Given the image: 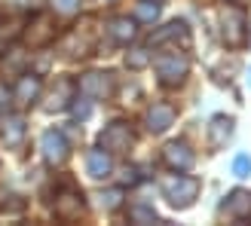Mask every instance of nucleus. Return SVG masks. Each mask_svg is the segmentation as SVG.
Listing matches in <instances>:
<instances>
[{
  "label": "nucleus",
  "instance_id": "7",
  "mask_svg": "<svg viewBox=\"0 0 251 226\" xmlns=\"http://www.w3.org/2000/svg\"><path fill=\"white\" fill-rule=\"evenodd\" d=\"M162 159H166V165L172 171H190L193 168V150L187 147L184 141H172L166 150H162Z\"/></svg>",
  "mask_w": 251,
  "mask_h": 226
},
{
  "label": "nucleus",
  "instance_id": "14",
  "mask_svg": "<svg viewBox=\"0 0 251 226\" xmlns=\"http://www.w3.org/2000/svg\"><path fill=\"white\" fill-rule=\"evenodd\" d=\"M230 135H233V116H215L208 125V144L221 150L224 144L230 141Z\"/></svg>",
  "mask_w": 251,
  "mask_h": 226
},
{
  "label": "nucleus",
  "instance_id": "23",
  "mask_svg": "<svg viewBox=\"0 0 251 226\" xmlns=\"http://www.w3.org/2000/svg\"><path fill=\"white\" fill-rule=\"evenodd\" d=\"M120 199H123V190H110V193L101 199V205H104L107 211H114V208H120Z\"/></svg>",
  "mask_w": 251,
  "mask_h": 226
},
{
  "label": "nucleus",
  "instance_id": "4",
  "mask_svg": "<svg viewBox=\"0 0 251 226\" xmlns=\"http://www.w3.org/2000/svg\"><path fill=\"white\" fill-rule=\"evenodd\" d=\"M132 141H135V135L126 122H110L107 129L98 135V147L107 150V153H126V150L132 147Z\"/></svg>",
  "mask_w": 251,
  "mask_h": 226
},
{
  "label": "nucleus",
  "instance_id": "20",
  "mask_svg": "<svg viewBox=\"0 0 251 226\" xmlns=\"http://www.w3.org/2000/svg\"><path fill=\"white\" fill-rule=\"evenodd\" d=\"M126 65H129L132 70H141V68L150 65V52H147V49H132V52L126 55Z\"/></svg>",
  "mask_w": 251,
  "mask_h": 226
},
{
  "label": "nucleus",
  "instance_id": "18",
  "mask_svg": "<svg viewBox=\"0 0 251 226\" xmlns=\"http://www.w3.org/2000/svg\"><path fill=\"white\" fill-rule=\"evenodd\" d=\"M135 19L138 22H156L159 19V0H141L135 6Z\"/></svg>",
  "mask_w": 251,
  "mask_h": 226
},
{
  "label": "nucleus",
  "instance_id": "6",
  "mask_svg": "<svg viewBox=\"0 0 251 226\" xmlns=\"http://www.w3.org/2000/svg\"><path fill=\"white\" fill-rule=\"evenodd\" d=\"M80 92L104 101V98L114 95V73H86V77L80 80Z\"/></svg>",
  "mask_w": 251,
  "mask_h": 226
},
{
  "label": "nucleus",
  "instance_id": "24",
  "mask_svg": "<svg viewBox=\"0 0 251 226\" xmlns=\"http://www.w3.org/2000/svg\"><path fill=\"white\" fill-rule=\"evenodd\" d=\"M89 113H92V107H89V104H77V107H74V116H77V119H86Z\"/></svg>",
  "mask_w": 251,
  "mask_h": 226
},
{
  "label": "nucleus",
  "instance_id": "2",
  "mask_svg": "<svg viewBox=\"0 0 251 226\" xmlns=\"http://www.w3.org/2000/svg\"><path fill=\"white\" fill-rule=\"evenodd\" d=\"M153 68H156V77L162 86H178L187 73H190V58H187L184 52H159L153 58Z\"/></svg>",
  "mask_w": 251,
  "mask_h": 226
},
{
  "label": "nucleus",
  "instance_id": "16",
  "mask_svg": "<svg viewBox=\"0 0 251 226\" xmlns=\"http://www.w3.org/2000/svg\"><path fill=\"white\" fill-rule=\"evenodd\" d=\"M166 40H181L184 46H190V31H187L184 22H169L162 31H156L153 37H150V46L153 43H166Z\"/></svg>",
  "mask_w": 251,
  "mask_h": 226
},
{
  "label": "nucleus",
  "instance_id": "9",
  "mask_svg": "<svg viewBox=\"0 0 251 226\" xmlns=\"http://www.w3.org/2000/svg\"><path fill=\"white\" fill-rule=\"evenodd\" d=\"M0 135H3L6 147L19 150L25 144V135H28V125H25V116H19V113H12V116H6L3 122H0Z\"/></svg>",
  "mask_w": 251,
  "mask_h": 226
},
{
  "label": "nucleus",
  "instance_id": "5",
  "mask_svg": "<svg viewBox=\"0 0 251 226\" xmlns=\"http://www.w3.org/2000/svg\"><path fill=\"white\" fill-rule=\"evenodd\" d=\"M40 150H43L46 165H65V162H68V153H71V147H68V141H65V135L55 132V129L43 132V137H40Z\"/></svg>",
  "mask_w": 251,
  "mask_h": 226
},
{
  "label": "nucleus",
  "instance_id": "11",
  "mask_svg": "<svg viewBox=\"0 0 251 226\" xmlns=\"http://www.w3.org/2000/svg\"><path fill=\"white\" fill-rule=\"evenodd\" d=\"M221 211L227 217H236V220H245L251 214V193L248 190H233L227 196V202L221 205Z\"/></svg>",
  "mask_w": 251,
  "mask_h": 226
},
{
  "label": "nucleus",
  "instance_id": "21",
  "mask_svg": "<svg viewBox=\"0 0 251 226\" xmlns=\"http://www.w3.org/2000/svg\"><path fill=\"white\" fill-rule=\"evenodd\" d=\"M233 174H236V178H248V174H251V156L248 153H239L233 159Z\"/></svg>",
  "mask_w": 251,
  "mask_h": 226
},
{
  "label": "nucleus",
  "instance_id": "26",
  "mask_svg": "<svg viewBox=\"0 0 251 226\" xmlns=\"http://www.w3.org/2000/svg\"><path fill=\"white\" fill-rule=\"evenodd\" d=\"M248 80H251V73H248Z\"/></svg>",
  "mask_w": 251,
  "mask_h": 226
},
{
  "label": "nucleus",
  "instance_id": "13",
  "mask_svg": "<svg viewBox=\"0 0 251 226\" xmlns=\"http://www.w3.org/2000/svg\"><path fill=\"white\" fill-rule=\"evenodd\" d=\"M74 92H77V83H74V80H58V89H52V95H49L46 110L55 113V110L71 107V101H77V98H74Z\"/></svg>",
  "mask_w": 251,
  "mask_h": 226
},
{
  "label": "nucleus",
  "instance_id": "12",
  "mask_svg": "<svg viewBox=\"0 0 251 226\" xmlns=\"http://www.w3.org/2000/svg\"><path fill=\"white\" fill-rule=\"evenodd\" d=\"M172 122H175V107L172 104H153V107L147 110V129L153 132V135L169 132Z\"/></svg>",
  "mask_w": 251,
  "mask_h": 226
},
{
  "label": "nucleus",
  "instance_id": "22",
  "mask_svg": "<svg viewBox=\"0 0 251 226\" xmlns=\"http://www.w3.org/2000/svg\"><path fill=\"white\" fill-rule=\"evenodd\" d=\"M52 9L58 12V16H74V12L80 9L77 0H52Z\"/></svg>",
  "mask_w": 251,
  "mask_h": 226
},
{
  "label": "nucleus",
  "instance_id": "3",
  "mask_svg": "<svg viewBox=\"0 0 251 226\" xmlns=\"http://www.w3.org/2000/svg\"><path fill=\"white\" fill-rule=\"evenodd\" d=\"M221 22H224V43L233 49L245 46V9L242 6H224Z\"/></svg>",
  "mask_w": 251,
  "mask_h": 226
},
{
  "label": "nucleus",
  "instance_id": "10",
  "mask_svg": "<svg viewBox=\"0 0 251 226\" xmlns=\"http://www.w3.org/2000/svg\"><path fill=\"white\" fill-rule=\"evenodd\" d=\"M86 171H89V178L92 181H104L110 171H114V159H110L107 150H89L86 153Z\"/></svg>",
  "mask_w": 251,
  "mask_h": 226
},
{
  "label": "nucleus",
  "instance_id": "17",
  "mask_svg": "<svg viewBox=\"0 0 251 226\" xmlns=\"http://www.w3.org/2000/svg\"><path fill=\"white\" fill-rule=\"evenodd\" d=\"M110 37H114V43H129V40H135V34H138V28H135V19H114L110 22Z\"/></svg>",
  "mask_w": 251,
  "mask_h": 226
},
{
  "label": "nucleus",
  "instance_id": "8",
  "mask_svg": "<svg viewBox=\"0 0 251 226\" xmlns=\"http://www.w3.org/2000/svg\"><path fill=\"white\" fill-rule=\"evenodd\" d=\"M80 214H83V196L71 193V190L58 193V199H55V217L71 223V220H80Z\"/></svg>",
  "mask_w": 251,
  "mask_h": 226
},
{
  "label": "nucleus",
  "instance_id": "1",
  "mask_svg": "<svg viewBox=\"0 0 251 226\" xmlns=\"http://www.w3.org/2000/svg\"><path fill=\"white\" fill-rule=\"evenodd\" d=\"M159 186H162V196H166L175 208H190L196 202V196H199V181L196 178H187L184 171L166 178Z\"/></svg>",
  "mask_w": 251,
  "mask_h": 226
},
{
  "label": "nucleus",
  "instance_id": "15",
  "mask_svg": "<svg viewBox=\"0 0 251 226\" xmlns=\"http://www.w3.org/2000/svg\"><path fill=\"white\" fill-rule=\"evenodd\" d=\"M16 101L19 104H31L37 95H40V77L37 73H22L19 77V83H16Z\"/></svg>",
  "mask_w": 251,
  "mask_h": 226
},
{
  "label": "nucleus",
  "instance_id": "27",
  "mask_svg": "<svg viewBox=\"0 0 251 226\" xmlns=\"http://www.w3.org/2000/svg\"><path fill=\"white\" fill-rule=\"evenodd\" d=\"M248 217H251V214H248Z\"/></svg>",
  "mask_w": 251,
  "mask_h": 226
},
{
  "label": "nucleus",
  "instance_id": "19",
  "mask_svg": "<svg viewBox=\"0 0 251 226\" xmlns=\"http://www.w3.org/2000/svg\"><path fill=\"white\" fill-rule=\"evenodd\" d=\"M129 220H132V223H141V226H144V223H162V220L156 217V211L147 208V205H132V208H129Z\"/></svg>",
  "mask_w": 251,
  "mask_h": 226
},
{
  "label": "nucleus",
  "instance_id": "25",
  "mask_svg": "<svg viewBox=\"0 0 251 226\" xmlns=\"http://www.w3.org/2000/svg\"><path fill=\"white\" fill-rule=\"evenodd\" d=\"M6 98H9V92H6V86L0 83V107H6Z\"/></svg>",
  "mask_w": 251,
  "mask_h": 226
}]
</instances>
